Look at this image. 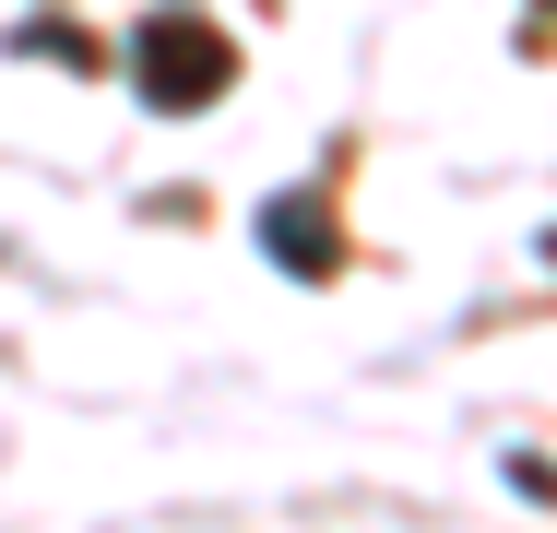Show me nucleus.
I'll list each match as a JSON object with an SVG mask.
<instances>
[{
    "label": "nucleus",
    "instance_id": "1",
    "mask_svg": "<svg viewBox=\"0 0 557 533\" xmlns=\"http://www.w3.org/2000/svg\"><path fill=\"white\" fill-rule=\"evenodd\" d=\"M225 36L214 24H143V96L154 107H214L225 96Z\"/></svg>",
    "mask_w": 557,
    "mask_h": 533
},
{
    "label": "nucleus",
    "instance_id": "2",
    "mask_svg": "<svg viewBox=\"0 0 557 533\" xmlns=\"http://www.w3.org/2000/svg\"><path fill=\"white\" fill-rule=\"evenodd\" d=\"M261 237L285 249V273H333V261H344L333 237H321V202H309V190H297V202H273V213H261Z\"/></svg>",
    "mask_w": 557,
    "mask_h": 533
}]
</instances>
